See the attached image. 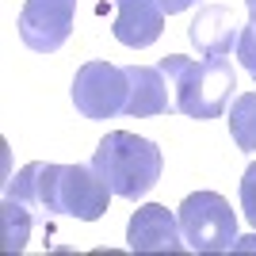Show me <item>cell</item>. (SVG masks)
<instances>
[{"label":"cell","instance_id":"cell-1","mask_svg":"<svg viewBox=\"0 0 256 256\" xmlns=\"http://www.w3.org/2000/svg\"><path fill=\"white\" fill-rule=\"evenodd\" d=\"M12 199L27 203L42 222H50L54 214L76 218V222H96L111 206V188L104 184L92 164H46V160H31L16 172V180L8 184Z\"/></svg>","mask_w":256,"mask_h":256},{"label":"cell","instance_id":"cell-2","mask_svg":"<svg viewBox=\"0 0 256 256\" xmlns=\"http://www.w3.org/2000/svg\"><path fill=\"white\" fill-rule=\"evenodd\" d=\"M160 73L168 76V84L176 88L172 92V104L176 111L188 118H218L230 104L237 88V73L230 58H180V54H168V58H160Z\"/></svg>","mask_w":256,"mask_h":256},{"label":"cell","instance_id":"cell-3","mask_svg":"<svg viewBox=\"0 0 256 256\" xmlns=\"http://www.w3.org/2000/svg\"><path fill=\"white\" fill-rule=\"evenodd\" d=\"M92 168L104 176V184L118 199H142L157 188L164 157H160L157 142L138 138L130 130H111L92 153Z\"/></svg>","mask_w":256,"mask_h":256},{"label":"cell","instance_id":"cell-4","mask_svg":"<svg viewBox=\"0 0 256 256\" xmlns=\"http://www.w3.org/2000/svg\"><path fill=\"white\" fill-rule=\"evenodd\" d=\"M180 230L192 252H226L237 245V218L218 192H192L180 203Z\"/></svg>","mask_w":256,"mask_h":256},{"label":"cell","instance_id":"cell-5","mask_svg":"<svg viewBox=\"0 0 256 256\" xmlns=\"http://www.w3.org/2000/svg\"><path fill=\"white\" fill-rule=\"evenodd\" d=\"M126 96H130L126 65L84 62L73 76V107L92 122L126 115Z\"/></svg>","mask_w":256,"mask_h":256},{"label":"cell","instance_id":"cell-6","mask_svg":"<svg viewBox=\"0 0 256 256\" xmlns=\"http://www.w3.org/2000/svg\"><path fill=\"white\" fill-rule=\"evenodd\" d=\"M76 20V0H27L20 12V38L34 54H58Z\"/></svg>","mask_w":256,"mask_h":256},{"label":"cell","instance_id":"cell-7","mask_svg":"<svg viewBox=\"0 0 256 256\" xmlns=\"http://www.w3.org/2000/svg\"><path fill=\"white\" fill-rule=\"evenodd\" d=\"M126 245L130 252H184L188 241H184L180 218L160 203H146L130 214L126 226Z\"/></svg>","mask_w":256,"mask_h":256},{"label":"cell","instance_id":"cell-8","mask_svg":"<svg viewBox=\"0 0 256 256\" xmlns=\"http://www.w3.org/2000/svg\"><path fill=\"white\" fill-rule=\"evenodd\" d=\"M115 38L130 50H146L160 38L164 31V8H160L157 0H115Z\"/></svg>","mask_w":256,"mask_h":256},{"label":"cell","instance_id":"cell-9","mask_svg":"<svg viewBox=\"0 0 256 256\" xmlns=\"http://www.w3.org/2000/svg\"><path fill=\"white\" fill-rule=\"evenodd\" d=\"M188 38L199 54H210V58H226L230 50H237V38H241V23L230 8L222 4H206L199 8V16L188 27Z\"/></svg>","mask_w":256,"mask_h":256},{"label":"cell","instance_id":"cell-10","mask_svg":"<svg viewBox=\"0 0 256 256\" xmlns=\"http://www.w3.org/2000/svg\"><path fill=\"white\" fill-rule=\"evenodd\" d=\"M126 115L153 118L164 111H176V104L168 100V76L160 73V65H126Z\"/></svg>","mask_w":256,"mask_h":256},{"label":"cell","instance_id":"cell-11","mask_svg":"<svg viewBox=\"0 0 256 256\" xmlns=\"http://www.w3.org/2000/svg\"><path fill=\"white\" fill-rule=\"evenodd\" d=\"M230 138L237 150L256 153V92H241L230 104Z\"/></svg>","mask_w":256,"mask_h":256},{"label":"cell","instance_id":"cell-12","mask_svg":"<svg viewBox=\"0 0 256 256\" xmlns=\"http://www.w3.org/2000/svg\"><path fill=\"white\" fill-rule=\"evenodd\" d=\"M0 214H4V252H23L27 237H31V206L4 195Z\"/></svg>","mask_w":256,"mask_h":256},{"label":"cell","instance_id":"cell-13","mask_svg":"<svg viewBox=\"0 0 256 256\" xmlns=\"http://www.w3.org/2000/svg\"><path fill=\"white\" fill-rule=\"evenodd\" d=\"M237 62L245 65V73L256 80V20H248L241 27V38H237Z\"/></svg>","mask_w":256,"mask_h":256},{"label":"cell","instance_id":"cell-14","mask_svg":"<svg viewBox=\"0 0 256 256\" xmlns=\"http://www.w3.org/2000/svg\"><path fill=\"white\" fill-rule=\"evenodd\" d=\"M241 210H245V218L256 226V160L245 168V176H241Z\"/></svg>","mask_w":256,"mask_h":256},{"label":"cell","instance_id":"cell-15","mask_svg":"<svg viewBox=\"0 0 256 256\" xmlns=\"http://www.w3.org/2000/svg\"><path fill=\"white\" fill-rule=\"evenodd\" d=\"M160 8H164V16H180V12H188L192 4H199V0H157Z\"/></svg>","mask_w":256,"mask_h":256},{"label":"cell","instance_id":"cell-16","mask_svg":"<svg viewBox=\"0 0 256 256\" xmlns=\"http://www.w3.org/2000/svg\"><path fill=\"white\" fill-rule=\"evenodd\" d=\"M245 8H248V20H256V0H245Z\"/></svg>","mask_w":256,"mask_h":256}]
</instances>
